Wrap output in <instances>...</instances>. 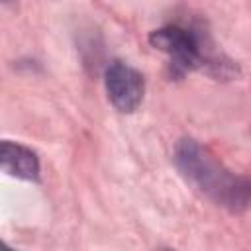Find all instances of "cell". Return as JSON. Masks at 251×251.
I'll return each instance as SVG.
<instances>
[{
	"label": "cell",
	"mask_w": 251,
	"mask_h": 251,
	"mask_svg": "<svg viewBox=\"0 0 251 251\" xmlns=\"http://www.w3.org/2000/svg\"><path fill=\"white\" fill-rule=\"evenodd\" d=\"M0 173L22 180L39 178V161L37 155L14 141H0Z\"/></svg>",
	"instance_id": "obj_4"
},
{
	"label": "cell",
	"mask_w": 251,
	"mask_h": 251,
	"mask_svg": "<svg viewBox=\"0 0 251 251\" xmlns=\"http://www.w3.org/2000/svg\"><path fill=\"white\" fill-rule=\"evenodd\" d=\"M106 92L112 106L124 114H131L139 108L145 92V80L133 67L114 61L104 75Z\"/></svg>",
	"instance_id": "obj_3"
},
{
	"label": "cell",
	"mask_w": 251,
	"mask_h": 251,
	"mask_svg": "<svg viewBox=\"0 0 251 251\" xmlns=\"http://www.w3.org/2000/svg\"><path fill=\"white\" fill-rule=\"evenodd\" d=\"M180 175L216 204L241 212L249 204V180L229 173L194 139H182L175 149Z\"/></svg>",
	"instance_id": "obj_1"
},
{
	"label": "cell",
	"mask_w": 251,
	"mask_h": 251,
	"mask_svg": "<svg viewBox=\"0 0 251 251\" xmlns=\"http://www.w3.org/2000/svg\"><path fill=\"white\" fill-rule=\"evenodd\" d=\"M149 41L155 49L163 51L171 59V67L180 75L186 71L194 69H204V67H214L218 69V75L222 73V67L227 63H218L214 59H208L202 51V41L200 37L182 25H167L161 29H155L149 35Z\"/></svg>",
	"instance_id": "obj_2"
}]
</instances>
